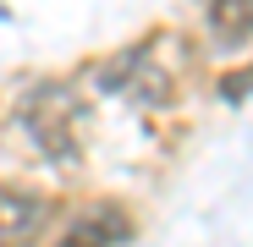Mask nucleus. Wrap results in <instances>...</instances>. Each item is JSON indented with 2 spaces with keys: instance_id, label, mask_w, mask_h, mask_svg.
Instances as JSON below:
<instances>
[{
  "instance_id": "nucleus-4",
  "label": "nucleus",
  "mask_w": 253,
  "mask_h": 247,
  "mask_svg": "<svg viewBox=\"0 0 253 247\" xmlns=\"http://www.w3.org/2000/svg\"><path fill=\"white\" fill-rule=\"evenodd\" d=\"M209 28H215V38H253V0H215L209 6Z\"/></svg>"
},
{
  "instance_id": "nucleus-5",
  "label": "nucleus",
  "mask_w": 253,
  "mask_h": 247,
  "mask_svg": "<svg viewBox=\"0 0 253 247\" xmlns=\"http://www.w3.org/2000/svg\"><path fill=\"white\" fill-rule=\"evenodd\" d=\"M0 17H6V11H0Z\"/></svg>"
},
{
  "instance_id": "nucleus-2",
  "label": "nucleus",
  "mask_w": 253,
  "mask_h": 247,
  "mask_svg": "<svg viewBox=\"0 0 253 247\" xmlns=\"http://www.w3.org/2000/svg\"><path fill=\"white\" fill-rule=\"evenodd\" d=\"M50 214H55L50 198L22 192V187H0V247H28L50 225Z\"/></svg>"
},
{
  "instance_id": "nucleus-3",
  "label": "nucleus",
  "mask_w": 253,
  "mask_h": 247,
  "mask_svg": "<svg viewBox=\"0 0 253 247\" xmlns=\"http://www.w3.org/2000/svg\"><path fill=\"white\" fill-rule=\"evenodd\" d=\"M126 236H132V220H126L116 203H94V209H83V214L66 220L55 247H121Z\"/></svg>"
},
{
  "instance_id": "nucleus-1",
  "label": "nucleus",
  "mask_w": 253,
  "mask_h": 247,
  "mask_svg": "<svg viewBox=\"0 0 253 247\" xmlns=\"http://www.w3.org/2000/svg\"><path fill=\"white\" fill-rule=\"evenodd\" d=\"M77 121H83V105L72 99V88H61V82L33 88L28 105H22V127H28V138L44 148L50 159H61V165L77 159Z\"/></svg>"
}]
</instances>
